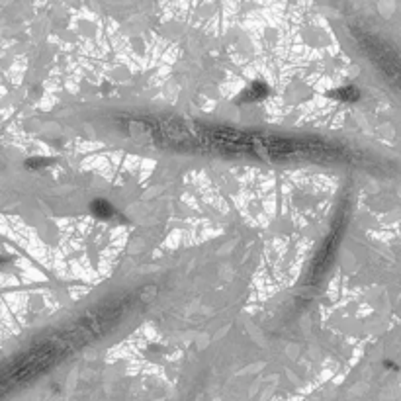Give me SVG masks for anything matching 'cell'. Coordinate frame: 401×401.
I'll use <instances>...</instances> for the list:
<instances>
[{
	"label": "cell",
	"instance_id": "cell-1",
	"mask_svg": "<svg viewBox=\"0 0 401 401\" xmlns=\"http://www.w3.org/2000/svg\"><path fill=\"white\" fill-rule=\"evenodd\" d=\"M268 94V90H266V86L264 84H260V83H257V84H253L250 88H248L247 92H245V100H262L264 96Z\"/></svg>",
	"mask_w": 401,
	"mask_h": 401
},
{
	"label": "cell",
	"instance_id": "cell-2",
	"mask_svg": "<svg viewBox=\"0 0 401 401\" xmlns=\"http://www.w3.org/2000/svg\"><path fill=\"white\" fill-rule=\"evenodd\" d=\"M92 212H94V215H98V217H110V215L114 213V210H112V206H110L108 202L96 200L94 204H92Z\"/></svg>",
	"mask_w": 401,
	"mask_h": 401
}]
</instances>
